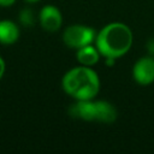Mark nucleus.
Segmentation results:
<instances>
[{
  "mask_svg": "<svg viewBox=\"0 0 154 154\" xmlns=\"http://www.w3.org/2000/svg\"><path fill=\"white\" fill-rule=\"evenodd\" d=\"M61 87L75 100H91L100 90V79L90 66L81 65L64 75Z\"/></svg>",
  "mask_w": 154,
  "mask_h": 154,
  "instance_id": "f03ea898",
  "label": "nucleus"
},
{
  "mask_svg": "<svg viewBox=\"0 0 154 154\" xmlns=\"http://www.w3.org/2000/svg\"><path fill=\"white\" fill-rule=\"evenodd\" d=\"M19 38V28L18 25L8 19L0 20V43L12 45Z\"/></svg>",
  "mask_w": 154,
  "mask_h": 154,
  "instance_id": "0eeeda50",
  "label": "nucleus"
},
{
  "mask_svg": "<svg viewBox=\"0 0 154 154\" xmlns=\"http://www.w3.org/2000/svg\"><path fill=\"white\" fill-rule=\"evenodd\" d=\"M69 114L72 118L83 119L87 122L96 120L101 123H113L117 119L116 107L107 101L77 100L69 108Z\"/></svg>",
  "mask_w": 154,
  "mask_h": 154,
  "instance_id": "7ed1b4c3",
  "label": "nucleus"
},
{
  "mask_svg": "<svg viewBox=\"0 0 154 154\" xmlns=\"http://www.w3.org/2000/svg\"><path fill=\"white\" fill-rule=\"evenodd\" d=\"M146 48H147L148 54L152 55V57H154V37H152V38H149V40L147 41Z\"/></svg>",
  "mask_w": 154,
  "mask_h": 154,
  "instance_id": "9d476101",
  "label": "nucleus"
},
{
  "mask_svg": "<svg viewBox=\"0 0 154 154\" xmlns=\"http://www.w3.org/2000/svg\"><path fill=\"white\" fill-rule=\"evenodd\" d=\"M14 2H16V0H0V6L8 7V6H12Z\"/></svg>",
  "mask_w": 154,
  "mask_h": 154,
  "instance_id": "9b49d317",
  "label": "nucleus"
},
{
  "mask_svg": "<svg viewBox=\"0 0 154 154\" xmlns=\"http://www.w3.org/2000/svg\"><path fill=\"white\" fill-rule=\"evenodd\" d=\"M36 22V18H35V13L32 12L31 8H23L20 12H19V23L25 26V28H31Z\"/></svg>",
  "mask_w": 154,
  "mask_h": 154,
  "instance_id": "1a4fd4ad",
  "label": "nucleus"
},
{
  "mask_svg": "<svg viewBox=\"0 0 154 154\" xmlns=\"http://www.w3.org/2000/svg\"><path fill=\"white\" fill-rule=\"evenodd\" d=\"M38 22L46 31L54 32L60 29L63 24V16L58 7L53 5H46L38 13Z\"/></svg>",
  "mask_w": 154,
  "mask_h": 154,
  "instance_id": "423d86ee",
  "label": "nucleus"
},
{
  "mask_svg": "<svg viewBox=\"0 0 154 154\" xmlns=\"http://www.w3.org/2000/svg\"><path fill=\"white\" fill-rule=\"evenodd\" d=\"M116 58H105V63L107 66H113L116 64Z\"/></svg>",
  "mask_w": 154,
  "mask_h": 154,
  "instance_id": "ddd939ff",
  "label": "nucleus"
},
{
  "mask_svg": "<svg viewBox=\"0 0 154 154\" xmlns=\"http://www.w3.org/2000/svg\"><path fill=\"white\" fill-rule=\"evenodd\" d=\"M132 76L136 83L148 85L154 82V57L146 55L138 59L132 69Z\"/></svg>",
  "mask_w": 154,
  "mask_h": 154,
  "instance_id": "39448f33",
  "label": "nucleus"
},
{
  "mask_svg": "<svg viewBox=\"0 0 154 154\" xmlns=\"http://www.w3.org/2000/svg\"><path fill=\"white\" fill-rule=\"evenodd\" d=\"M134 36L131 29L119 22L109 23L96 34L95 46L103 58H120L132 46Z\"/></svg>",
  "mask_w": 154,
  "mask_h": 154,
  "instance_id": "f257e3e1",
  "label": "nucleus"
},
{
  "mask_svg": "<svg viewBox=\"0 0 154 154\" xmlns=\"http://www.w3.org/2000/svg\"><path fill=\"white\" fill-rule=\"evenodd\" d=\"M5 69H6L5 61H4V59L0 57V79L2 78V76H4V73H5Z\"/></svg>",
  "mask_w": 154,
  "mask_h": 154,
  "instance_id": "f8f14e48",
  "label": "nucleus"
},
{
  "mask_svg": "<svg viewBox=\"0 0 154 154\" xmlns=\"http://www.w3.org/2000/svg\"><path fill=\"white\" fill-rule=\"evenodd\" d=\"M25 1H28V2H38L40 0H25Z\"/></svg>",
  "mask_w": 154,
  "mask_h": 154,
  "instance_id": "4468645a",
  "label": "nucleus"
},
{
  "mask_svg": "<svg viewBox=\"0 0 154 154\" xmlns=\"http://www.w3.org/2000/svg\"><path fill=\"white\" fill-rule=\"evenodd\" d=\"M96 32L93 28L82 25V24H75L67 26L63 32V41L69 48L79 49L84 46L91 45L95 42Z\"/></svg>",
  "mask_w": 154,
  "mask_h": 154,
  "instance_id": "20e7f679",
  "label": "nucleus"
},
{
  "mask_svg": "<svg viewBox=\"0 0 154 154\" xmlns=\"http://www.w3.org/2000/svg\"><path fill=\"white\" fill-rule=\"evenodd\" d=\"M77 60L81 65H84V66H93L95 65L101 54L99 52V49L96 48V46H93V45H88V46H84L79 49H77Z\"/></svg>",
  "mask_w": 154,
  "mask_h": 154,
  "instance_id": "6e6552de",
  "label": "nucleus"
}]
</instances>
